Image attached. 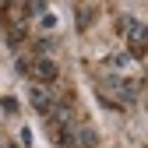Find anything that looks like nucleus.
Returning <instances> with one entry per match:
<instances>
[{
    "instance_id": "nucleus-7",
    "label": "nucleus",
    "mask_w": 148,
    "mask_h": 148,
    "mask_svg": "<svg viewBox=\"0 0 148 148\" xmlns=\"http://www.w3.org/2000/svg\"><path fill=\"white\" fill-rule=\"evenodd\" d=\"M0 106H4V113H18V102H14V99H4Z\"/></svg>"
},
{
    "instance_id": "nucleus-3",
    "label": "nucleus",
    "mask_w": 148,
    "mask_h": 148,
    "mask_svg": "<svg viewBox=\"0 0 148 148\" xmlns=\"http://www.w3.org/2000/svg\"><path fill=\"white\" fill-rule=\"evenodd\" d=\"M21 71L32 78V85H53V81L60 78L57 60H53V57H35V53L21 60Z\"/></svg>"
},
{
    "instance_id": "nucleus-8",
    "label": "nucleus",
    "mask_w": 148,
    "mask_h": 148,
    "mask_svg": "<svg viewBox=\"0 0 148 148\" xmlns=\"http://www.w3.org/2000/svg\"><path fill=\"white\" fill-rule=\"evenodd\" d=\"M0 148H4V138H0Z\"/></svg>"
},
{
    "instance_id": "nucleus-1",
    "label": "nucleus",
    "mask_w": 148,
    "mask_h": 148,
    "mask_svg": "<svg viewBox=\"0 0 148 148\" xmlns=\"http://www.w3.org/2000/svg\"><path fill=\"white\" fill-rule=\"evenodd\" d=\"M138 95H141V81L138 78H120V74L99 78V99L106 106H113V109H123V106L138 102Z\"/></svg>"
},
{
    "instance_id": "nucleus-5",
    "label": "nucleus",
    "mask_w": 148,
    "mask_h": 148,
    "mask_svg": "<svg viewBox=\"0 0 148 148\" xmlns=\"http://www.w3.org/2000/svg\"><path fill=\"white\" fill-rule=\"evenodd\" d=\"M95 21V7H88L85 0L78 4V32H88V25Z\"/></svg>"
},
{
    "instance_id": "nucleus-2",
    "label": "nucleus",
    "mask_w": 148,
    "mask_h": 148,
    "mask_svg": "<svg viewBox=\"0 0 148 148\" xmlns=\"http://www.w3.org/2000/svg\"><path fill=\"white\" fill-rule=\"evenodd\" d=\"M116 32L127 35V53H131V60H141V57H145V46H148V32H145V25L138 21V18L123 14L120 21H116Z\"/></svg>"
},
{
    "instance_id": "nucleus-4",
    "label": "nucleus",
    "mask_w": 148,
    "mask_h": 148,
    "mask_svg": "<svg viewBox=\"0 0 148 148\" xmlns=\"http://www.w3.org/2000/svg\"><path fill=\"white\" fill-rule=\"evenodd\" d=\"M28 102H32V109H35V113L49 116L53 109H57L60 95H57V92H53L49 85H32V92H28Z\"/></svg>"
},
{
    "instance_id": "nucleus-6",
    "label": "nucleus",
    "mask_w": 148,
    "mask_h": 148,
    "mask_svg": "<svg viewBox=\"0 0 148 148\" xmlns=\"http://www.w3.org/2000/svg\"><path fill=\"white\" fill-rule=\"evenodd\" d=\"M109 67L113 71H127L131 67V53H113V57H109Z\"/></svg>"
}]
</instances>
